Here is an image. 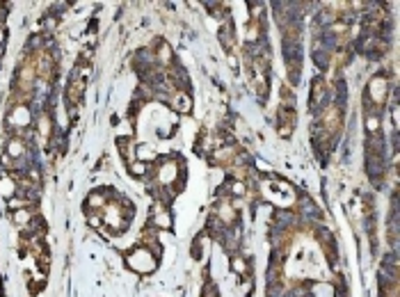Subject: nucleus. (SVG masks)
<instances>
[{
    "instance_id": "1",
    "label": "nucleus",
    "mask_w": 400,
    "mask_h": 297,
    "mask_svg": "<svg viewBox=\"0 0 400 297\" xmlns=\"http://www.w3.org/2000/svg\"><path fill=\"white\" fill-rule=\"evenodd\" d=\"M126 215L131 217V208L121 206V203L108 201L105 206H103V222H105V224H112L114 229H124Z\"/></svg>"
},
{
    "instance_id": "2",
    "label": "nucleus",
    "mask_w": 400,
    "mask_h": 297,
    "mask_svg": "<svg viewBox=\"0 0 400 297\" xmlns=\"http://www.w3.org/2000/svg\"><path fill=\"white\" fill-rule=\"evenodd\" d=\"M128 265H131L135 272H151L155 267V261L147 249H135L131 256H128Z\"/></svg>"
},
{
    "instance_id": "3",
    "label": "nucleus",
    "mask_w": 400,
    "mask_h": 297,
    "mask_svg": "<svg viewBox=\"0 0 400 297\" xmlns=\"http://www.w3.org/2000/svg\"><path fill=\"white\" fill-rule=\"evenodd\" d=\"M83 94H85V78L73 76L69 87H66V99H69L71 105H78V103L83 101Z\"/></svg>"
},
{
    "instance_id": "4",
    "label": "nucleus",
    "mask_w": 400,
    "mask_h": 297,
    "mask_svg": "<svg viewBox=\"0 0 400 297\" xmlns=\"http://www.w3.org/2000/svg\"><path fill=\"white\" fill-rule=\"evenodd\" d=\"M323 128L325 133H339L341 128V110L336 105H329L323 114Z\"/></svg>"
},
{
    "instance_id": "5",
    "label": "nucleus",
    "mask_w": 400,
    "mask_h": 297,
    "mask_svg": "<svg viewBox=\"0 0 400 297\" xmlns=\"http://www.w3.org/2000/svg\"><path fill=\"white\" fill-rule=\"evenodd\" d=\"M368 92H370V99L375 103H380L384 99V94H387V80H384V78H375V80L368 85Z\"/></svg>"
},
{
    "instance_id": "6",
    "label": "nucleus",
    "mask_w": 400,
    "mask_h": 297,
    "mask_svg": "<svg viewBox=\"0 0 400 297\" xmlns=\"http://www.w3.org/2000/svg\"><path fill=\"white\" fill-rule=\"evenodd\" d=\"M9 121H12V124H18V126H28V124H30V114H28V107H25V105L14 107L12 114H9Z\"/></svg>"
},
{
    "instance_id": "7",
    "label": "nucleus",
    "mask_w": 400,
    "mask_h": 297,
    "mask_svg": "<svg viewBox=\"0 0 400 297\" xmlns=\"http://www.w3.org/2000/svg\"><path fill=\"white\" fill-rule=\"evenodd\" d=\"M32 220H35V215H32V210H28V208H18V210H14V222H16L18 226L32 224Z\"/></svg>"
},
{
    "instance_id": "8",
    "label": "nucleus",
    "mask_w": 400,
    "mask_h": 297,
    "mask_svg": "<svg viewBox=\"0 0 400 297\" xmlns=\"http://www.w3.org/2000/svg\"><path fill=\"white\" fill-rule=\"evenodd\" d=\"M37 131H39V135L46 140L50 133H53V121H50V117L48 114H42V117L37 119Z\"/></svg>"
},
{
    "instance_id": "9",
    "label": "nucleus",
    "mask_w": 400,
    "mask_h": 297,
    "mask_svg": "<svg viewBox=\"0 0 400 297\" xmlns=\"http://www.w3.org/2000/svg\"><path fill=\"white\" fill-rule=\"evenodd\" d=\"M0 195L7 197V199L12 195H16V183H14V178H9V176L0 178Z\"/></svg>"
},
{
    "instance_id": "10",
    "label": "nucleus",
    "mask_w": 400,
    "mask_h": 297,
    "mask_svg": "<svg viewBox=\"0 0 400 297\" xmlns=\"http://www.w3.org/2000/svg\"><path fill=\"white\" fill-rule=\"evenodd\" d=\"M23 151H25V147H23V142H18V140H12V142L7 144V153L12 155V158L23 155Z\"/></svg>"
},
{
    "instance_id": "11",
    "label": "nucleus",
    "mask_w": 400,
    "mask_h": 297,
    "mask_svg": "<svg viewBox=\"0 0 400 297\" xmlns=\"http://www.w3.org/2000/svg\"><path fill=\"white\" fill-rule=\"evenodd\" d=\"M90 203H92V208H96V210H103V206L108 203V199H105L103 192H94V195L90 197Z\"/></svg>"
},
{
    "instance_id": "12",
    "label": "nucleus",
    "mask_w": 400,
    "mask_h": 297,
    "mask_svg": "<svg viewBox=\"0 0 400 297\" xmlns=\"http://www.w3.org/2000/svg\"><path fill=\"white\" fill-rule=\"evenodd\" d=\"M174 105H176V110H181V112H188V110H190V99L185 94H176Z\"/></svg>"
},
{
    "instance_id": "13",
    "label": "nucleus",
    "mask_w": 400,
    "mask_h": 297,
    "mask_svg": "<svg viewBox=\"0 0 400 297\" xmlns=\"http://www.w3.org/2000/svg\"><path fill=\"white\" fill-rule=\"evenodd\" d=\"M138 151H140V160H151V158H153V153H151V148L149 147H140L138 148Z\"/></svg>"
},
{
    "instance_id": "14",
    "label": "nucleus",
    "mask_w": 400,
    "mask_h": 297,
    "mask_svg": "<svg viewBox=\"0 0 400 297\" xmlns=\"http://www.w3.org/2000/svg\"><path fill=\"white\" fill-rule=\"evenodd\" d=\"M142 172H144V165H142V162H135V165H133V174H138V176H140Z\"/></svg>"
}]
</instances>
